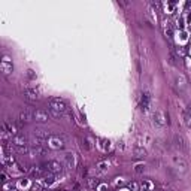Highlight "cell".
<instances>
[{
    "instance_id": "6da1fadb",
    "label": "cell",
    "mask_w": 191,
    "mask_h": 191,
    "mask_svg": "<svg viewBox=\"0 0 191 191\" xmlns=\"http://www.w3.org/2000/svg\"><path fill=\"white\" fill-rule=\"evenodd\" d=\"M66 102L60 97H51L50 99V112L54 118H61L63 114L66 112Z\"/></svg>"
},
{
    "instance_id": "7a4b0ae2",
    "label": "cell",
    "mask_w": 191,
    "mask_h": 191,
    "mask_svg": "<svg viewBox=\"0 0 191 191\" xmlns=\"http://www.w3.org/2000/svg\"><path fill=\"white\" fill-rule=\"evenodd\" d=\"M12 145L14 148H23L28 145V137L24 133H17L15 136H12Z\"/></svg>"
},
{
    "instance_id": "3957f363",
    "label": "cell",
    "mask_w": 191,
    "mask_h": 191,
    "mask_svg": "<svg viewBox=\"0 0 191 191\" xmlns=\"http://www.w3.org/2000/svg\"><path fill=\"white\" fill-rule=\"evenodd\" d=\"M46 152V148L43 146V143H30L28 146V154L32 155H43Z\"/></svg>"
},
{
    "instance_id": "277c9868",
    "label": "cell",
    "mask_w": 191,
    "mask_h": 191,
    "mask_svg": "<svg viewBox=\"0 0 191 191\" xmlns=\"http://www.w3.org/2000/svg\"><path fill=\"white\" fill-rule=\"evenodd\" d=\"M45 167L48 169V172H51V173H60L63 170V164L60 161H57V160H51Z\"/></svg>"
},
{
    "instance_id": "5b68a950",
    "label": "cell",
    "mask_w": 191,
    "mask_h": 191,
    "mask_svg": "<svg viewBox=\"0 0 191 191\" xmlns=\"http://www.w3.org/2000/svg\"><path fill=\"white\" fill-rule=\"evenodd\" d=\"M20 119H21L23 123H30V121H34V112H33V111H28V109L21 111V112H20Z\"/></svg>"
},
{
    "instance_id": "8992f818",
    "label": "cell",
    "mask_w": 191,
    "mask_h": 191,
    "mask_svg": "<svg viewBox=\"0 0 191 191\" xmlns=\"http://www.w3.org/2000/svg\"><path fill=\"white\" fill-rule=\"evenodd\" d=\"M34 121L36 123H46L48 121V112H45V111H42V109H37V111H34Z\"/></svg>"
},
{
    "instance_id": "52a82bcc",
    "label": "cell",
    "mask_w": 191,
    "mask_h": 191,
    "mask_svg": "<svg viewBox=\"0 0 191 191\" xmlns=\"http://www.w3.org/2000/svg\"><path fill=\"white\" fill-rule=\"evenodd\" d=\"M24 96L28 102H36V100H39V91H37V90H33V88L27 90V91L24 93Z\"/></svg>"
},
{
    "instance_id": "ba28073f",
    "label": "cell",
    "mask_w": 191,
    "mask_h": 191,
    "mask_svg": "<svg viewBox=\"0 0 191 191\" xmlns=\"http://www.w3.org/2000/svg\"><path fill=\"white\" fill-rule=\"evenodd\" d=\"M173 141H175V143H176V146L179 148V150H185L187 146H185V141H184V137L181 136V134H175L173 136Z\"/></svg>"
},
{
    "instance_id": "9c48e42d",
    "label": "cell",
    "mask_w": 191,
    "mask_h": 191,
    "mask_svg": "<svg viewBox=\"0 0 191 191\" xmlns=\"http://www.w3.org/2000/svg\"><path fill=\"white\" fill-rule=\"evenodd\" d=\"M51 146H52V148H63V146H64V137H63V136H61V139L52 137V139H51Z\"/></svg>"
},
{
    "instance_id": "30bf717a",
    "label": "cell",
    "mask_w": 191,
    "mask_h": 191,
    "mask_svg": "<svg viewBox=\"0 0 191 191\" xmlns=\"http://www.w3.org/2000/svg\"><path fill=\"white\" fill-rule=\"evenodd\" d=\"M2 70H3L5 75H8V73L12 72V64H9L8 63V58H5V60L2 61Z\"/></svg>"
},
{
    "instance_id": "8fae6325",
    "label": "cell",
    "mask_w": 191,
    "mask_h": 191,
    "mask_svg": "<svg viewBox=\"0 0 191 191\" xmlns=\"http://www.w3.org/2000/svg\"><path fill=\"white\" fill-rule=\"evenodd\" d=\"M64 160H66V164L69 169L75 167V157H73V154H66V155H64Z\"/></svg>"
},
{
    "instance_id": "7c38bea8",
    "label": "cell",
    "mask_w": 191,
    "mask_h": 191,
    "mask_svg": "<svg viewBox=\"0 0 191 191\" xmlns=\"http://www.w3.org/2000/svg\"><path fill=\"white\" fill-rule=\"evenodd\" d=\"M154 121H155V123H157L158 125H164L163 114H161V112H155V114H154Z\"/></svg>"
},
{
    "instance_id": "4fadbf2b",
    "label": "cell",
    "mask_w": 191,
    "mask_h": 191,
    "mask_svg": "<svg viewBox=\"0 0 191 191\" xmlns=\"http://www.w3.org/2000/svg\"><path fill=\"white\" fill-rule=\"evenodd\" d=\"M182 121H184V124L187 125L188 128H191V115H190V114L182 112Z\"/></svg>"
},
{
    "instance_id": "5bb4252c",
    "label": "cell",
    "mask_w": 191,
    "mask_h": 191,
    "mask_svg": "<svg viewBox=\"0 0 191 191\" xmlns=\"http://www.w3.org/2000/svg\"><path fill=\"white\" fill-rule=\"evenodd\" d=\"M134 155L136 157H145L146 155V151L143 150V148H141V146H134Z\"/></svg>"
},
{
    "instance_id": "9a60e30c",
    "label": "cell",
    "mask_w": 191,
    "mask_h": 191,
    "mask_svg": "<svg viewBox=\"0 0 191 191\" xmlns=\"http://www.w3.org/2000/svg\"><path fill=\"white\" fill-rule=\"evenodd\" d=\"M176 85H178L181 90L185 88V79H184L182 76H178V78H176Z\"/></svg>"
},
{
    "instance_id": "2e32d148",
    "label": "cell",
    "mask_w": 191,
    "mask_h": 191,
    "mask_svg": "<svg viewBox=\"0 0 191 191\" xmlns=\"http://www.w3.org/2000/svg\"><path fill=\"white\" fill-rule=\"evenodd\" d=\"M27 75H28L30 79H36V75L33 73V70H27Z\"/></svg>"
},
{
    "instance_id": "e0dca14e",
    "label": "cell",
    "mask_w": 191,
    "mask_h": 191,
    "mask_svg": "<svg viewBox=\"0 0 191 191\" xmlns=\"http://www.w3.org/2000/svg\"><path fill=\"white\" fill-rule=\"evenodd\" d=\"M143 170H145V166H142V164L136 166V172H137V173H141V172H143Z\"/></svg>"
},
{
    "instance_id": "ac0fdd59",
    "label": "cell",
    "mask_w": 191,
    "mask_h": 191,
    "mask_svg": "<svg viewBox=\"0 0 191 191\" xmlns=\"http://www.w3.org/2000/svg\"><path fill=\"white\" fill-rule=\"evenodd\" d=\"M166 33L169 34V36L172 34V27H170V25H166Z\"/></svg>"
},
{
    "instance_id": "d6986e66",
    "label": "cell",
    "mask_w": 191,
    "mask_h": 191,
    "mask_svg": "<svg viewBox=\"0 0 191 191\" xmlns=\"http://www.w3.org/2000/svg\"><path fill=\"white\" fill-rule=\"evenodd\" d=\"M130 188H133L134 191L137 190V185H136V184H132V185H130Z\"/></svg>"
},
{
    "instance_id": "ffe728a7",
    "label": "cell",
    "mask_w": 191,
    "mask_h": 191,
    "mask_svg": "<svg viewBox=\"0 0 191 191\" xmlns=\"http://www.w3.org/2000/svg\"><path fill=\"white\" fill-rule=\"evenodd\" d=\"M188 111H190V115H191V103L188 105Z\"/></svg>"
}]
</instances>
